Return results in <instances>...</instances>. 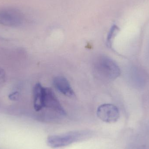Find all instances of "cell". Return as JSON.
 <instances>
[{"instance_id":"6da1fadb","label":"cell","mask_w":149,"mask_h":149,"mask_svg":"<svg viewBox=\"0 0 149 149\" xmlns=\"http://www.w3.org/2000/svg\"><path fill=\"white\" fill-rule=\"evenodd\" d=\"M94 68L95 74L104 80H114L120 74V70L117 64L105 56H100L96 58L94 64Z\"/></svg>"},{"instance_id":"52a82bcc","label":"cell","mask_w":149,"mask_h":149,"mask_svg":"<svg viewBox=\"0 0 149 149\" xmlns=\"http://www.w3.org/2000/svg\"><path fill=\"white\" fill-rule=\"evenodd\" d=\"M45 88L40 83H37L33 89L34 107L35 110L39 111L44 108Z\"/></svg>"},{"instance_id":"7a4b0ae2","label":"cell","mask_w":149,"mask_h":149,"mask_svg":"<svg viewBox=\"0 0 149 149\" xmlns=\"http://www.w3.org/2000/svg\"><path fill=\"white\" fill-rule=\"evenodd\" d=\"M89 135V133L86 131H72L62 134L50 136L47 138V143L53 148H62L84 140Z\"/></svg>"},{"instance_id":"3957f363","label":"cell","mask_w":149,"mask_h":149,"mask_svg":"<svg viewBox=\"0 0 149 149\" xmlns=\"http://www.w3.org/2000/svg\"><path fill=\"white\" fill-rule=\"evenodd\" d=\"M23 14L19 10L12 7L0 8V24L9 27H17L24 21Z\"/></svg>"},{"instance_id":"9c48e42d","label":"cell","mask_w":149,"mask_h":149,"mask_svg":"<svg viewBox=\"0 0 149 149\" xmlns=\"http://www.w3.org/2000/svg\"><path fill=\"white\" fill-rule=\"evenodd\" d=\"M118 31H119V28L116 25H114L111 28L108 36L107 38V45L109 47L111 46L112 40L114 37L117 34Z\"/></svg>"},{"instance_id":"30bf717a","label":"cell","mask_w":149,"mask_h":149,"mask_svg":"<svg viewBox=\"0 0 149 149\" xmlns=\"http://www.w3.org/2000/svg\"><path fill=\"white\" fill-rule=\"evenodd\" d=\"M5 79V73L2 69L0 68V85L2 84Z\"/></svg>"},{"instance_id":"8fae6325","label":"cell","mask_w":149,"mask_h":149,"mask_svg":"<svg viewBox=\"0 0 149 149\" xmlns=\"http://www.w3.org/2000/svg\"><path fill=\"white\" fill-rule=\"evenodd\" d=\"M9 97L10 100H17L19 98V94L18 93L16 92V93H13L11 94L10 95Z\"/></svg>"},{"instance_id":"8992f818","label":"cell","mask_w":149,"mask_h":149,"mask_svg":"<svg viewBox=\"0 0 149 149\" xmlns=\"http://www.w3.org/2000/svg\"><path fill=\"white\" fill-rule=\"evenodd\" d=\"M53 85L60 93L65 96L74 97V93L68 80L62 76L55 77L53 81Z\"/></svg>"},{"instance_id":"ba28073f","label":"cell","mask_w":149,"mask_h":149,"mask_svg":"<svg viewBox=\"0 0 149 149\" xmlns=\"http://www.w3.org/2000/svg\"><path fill=\"white\" fill-rule=\"evenodd\" d=\"M144 75L142 72H140L138 70H134L132 71V72L131 73V79L134 80L133 82L137 84L138 86H142L143 85L145 79Z\"/></svg>"},{"instance_id":"5b68a950","label":"cell","mask_w":149,"mask_h":149,"mask_svg":"<svg viewBox=\"0 0 149 149\" xmlns=\"http://www.w3.org/2000/svg\"><path fill=\"white\" fill-rule=\"evenodd\" d=\"M44 107L51 109L61 115L65 113L55 93L52 89L49 88H45Z\"/></svg>"},{"instance_id":"277c9868","label":"cell","mask_w":149,"mask_h":149,"mask_svg":"<svg viewBox=\"0 0 149 149\" xmlns=\"http://www.w3.org/2000/svg\"><path fill=\"white\" fill-rule=\"evenodd\" d=\"M97 115L99 119L104 122L113 123L120 118V112L118 108L111 104L100 105L97 109Z\"/></svg>"}]
</instances>
